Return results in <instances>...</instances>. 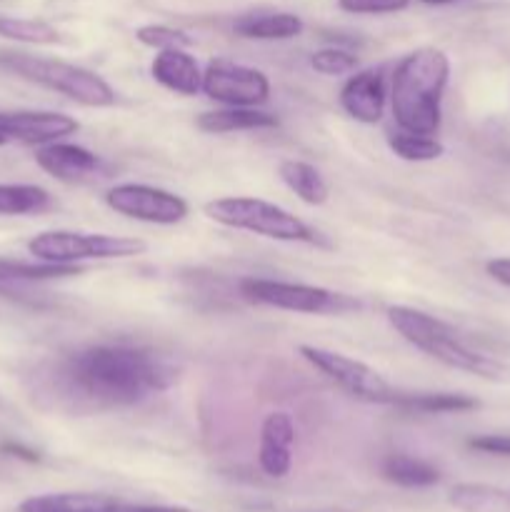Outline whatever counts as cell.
I'll list each match as a JSON object with an SVG mask.
<instances>
[{
	"label": "cell",
	"mask_w": 510,
	"mask_h": 512,
	"mask_svg": "<svg viewBox=\"0 0 510 512\" xmlns=\"http://www.w3.org/2000/svg\"><path fill=\"white\" fill-rule=\"evenodd\" d=\"M65 383L95 405L123 408L143 403L173 383V370L150 350L125 343L88 345L63 365Z\"/></svg>",
	"instance_id": "cell-1"
},
{
	"label": "cell",
	"mask_w": 510,
	"mask_h": 512,
	"mask_svg": "<svg viewBox=\"0 0 510 512\" xmlns=\"http://www.w3.org/2000/svg\"><path fill=\"white\" fill-rule=\"evenodd\" d=\"M448 78L450 60L438 48H418L400 60L390 85V108L400 130L418 135L438 133Z\"/></svg>",
	"instance_id": "cell-2"
},
{
	"label": "cell",
	"mask_w": 510,
	"mask_h": 512,
	"mask_svg": "<svg viewBox=\"0 0 510 512\" xmlns=\"http://www.w3.org/2000/svg\"><path fill=\"white\" fill-rule=\"evenodd\" d=\"M385 315H388V323L393 325V330L405 343L418 348L428 358L443 363L445 368L478 375V378L485 380H503L505 373H508L505 365H500L490 355L475 353L473 348H468L458 338V333L450 325L433 318V315L423 313V310L408 308V305H390L385 310Z\"/></svg>",
	"instance_id": "cell-3"
},
{
	"label": "cell",
	"mask_w": 510,
	"mask_h": 512,
	"mask_svg": "<svg viewBox=\"0 0 510 512\" xmlns=\"http://www.w3.org/2000/svg\"><path fill=\"white\" fill-rule=\"evenodd\" d=\"M0 68L20 75L35 85L65 95L85 108H110L115 105V90L98 73L63 60L35 58L28 53H0Z\"/></svg>",
	"instance_id": "cell-4"
},
{
	"label": "cell",
	"mask_w": 510,
	"mask_h": 512,
	"mask_svg": "<svg viewBox=\"0 0 510 512\" xmlns=\"http://www.w3.org/2000/svg\"><path fill=\"white\" fill-rule=\"evenodd\" d=\"M203 213L213 223L233 230L263 235L280 243H315L318 235L313 228L295 218L290 210L260 198H218L205 203Z\"/></svg>",
	"instance_id": "cell-5"
},
{
	"label": "cell",
	"mask_w": 510,
	"mask_h": 512,
	"mask_svg": "<svg viewBox=\"0 0 510 512\" xmlns=\"http://www.w3.org/2000/svg\"><path fill=\"white\" fill-rule=\"evenodd\" d=\"M148 245L140 238L78 230H45L28 240V253L35 260L53 265H80L85 260H123L143 255Z\"/></svg>",
	"instance_id": "cell-6"
},
{
	"label": "cell",
	"mask_w": 510,
	"mask_h": 512,
	"mask_svg": "<svg viewBox=\"0 0 510 512\" xmlns=\"http://www.w3.org/2000/svg\"><path fill=\"white\" fill-rule=\"evenodd\" d=\"M240 295L250 303L303 315H343L348 310L360 308L358 300L343 293H333V290L318 288V285L285 283V280L270 278H245L240 283Z\"/></svg>",
	"instance_id": "cell-7"
},
{
	"label": "cell",
	"mask_w": 510,
	"mask_h": 512,
	"mask_svg": "<svg viewBox=\"0 0 510 512\" xmlns=\"http://www.w3.org/2000/svg\"><path fill=\"white\" fill-rule=\"evenodd\" d=\"M298 353L303 355V360H308L318 373H323L325 378L333 380L340 390L350 395V398L360 400V403L370 405H395L400 395L395 393L393 385L373 370L370 365L360 363V360L348 358L343 353H335V350L318 348V345H300Z\"/></svg>",
	"instance_id": "cell-8"
},
{
	"label": "cell",
	"mask_w": 510,
	"mask_h": 512,
	"mask_svg": "<svg viewBox=\"0 0 510 512\" xmlns=\"http://www.w3.org/2000/svg\"><path fill=\"white\" fill-rule=\"evenodd\" d=\"M203 93L225 108H258L268 103L270 80L263 70L220 58L203 70Z\"/></svg>",
	"instance_id": "cell-9"
},
{
	"label": "cell",
	"mask_w": 510,
	"mask_h": 512,
	"mask_svg": "<svg viewBox=\"0 0 510 512\" xmlns=\"http://www.w3.org/2000/svg\"><path fill=\"white\" fill-rule=\"evenodd\" d=\"M105 205L118 215L150 225H178L190 208L180 195L143 183H120L105 193Z\"/></svg>",
	"instance_id": "cell-10"
},
{
	"label": "cell",
	"mask_w": 510,
	"mask_h": 512,
	"mask_svg": "<svg viewBox=\"0 0 510 512\" xmlns=\"http://www.w3.org/2000/svg\"><path fill=\"white\" fill-rule=\"evenodd\" d=\"M78 120L65 113L53 110H15V113H0V130L8 140H20L28 145H45L73 135L78 130Z\"/></svg>",
	"instance_id": "cell-11"
},
{
	"label": "cell",
	"mask_w": 510,
	"mask_h": 512,
	"mask_svg": "<svg viewBox=\"0 0 510 512\" xmlns=\"http://www.w3.org/2000/svg\"><path fill=\"white\" fill-rule=\"evenodd\" d=\"M78 273L80 265H53L35 258L33 263L0 258V295L10 300H18V303L35 305L40 295L38 290H35V285L43 283V280L70 278V275Z\"/></svg>",
	"instance_id": "cell-12"
},
{
	"label": "cell",
	"mask_w": 510,
	"mask_h": 512,
	"mask_svg": "<svg viewBox=\"0 0 510 512\" xmlns=\"http://www.w3.org/2000/svg\"><path fill=\"white\" fill-rule=\"evenodd\" d=\"M385 100H388V93H385V78L380 68L358 70L340 88V105L345 113L365 125L380 123Z\"/></svg>",
	"instance_id": "cell-13"
},
{
	"label": "cell",
	"mask_w": 510,
	"mask_h": 512,
	"mask_svg": "<svg viewBox=\"0 0 510 512\" xmlns=\"http://www.w3.org/2000/svg\"><path fill=\"white\" fill-rule=\"evenodd\" d=\"M35 163L40 170L53 175L60 183H83L100 170V158L88 148L75 143H45L35 150Z\"/></svg>",
	"instance_id": "cell-14"
},
{
	"label": "cell",
	"mask_w": 510,
	"mask_h": 512,
	"mask_svg": "<svg viewBox=\"0 0 510 512\" xmlns=\"http://www.w3.org/2000/svg\"><path fill=\"white\" fill-rule=\"evenodd\" d=\"M295 425L288 413H270L260 428L258 465L268 478H285L293 468Z\"/></svg>",
	"instance_id": "cell-15"
},
{
	"label": "cell",
	"mask_w": 510,
	"mask_h": 512,
	"mask_svg": "<svg viewBox=\"0 0 510 512\" xmlns=\"http://www.w3.org/2000/svg\"><path fill=\"white\" fill-rule=\"evenodd\" d=\"M155 83L178 95H198L203 90V70L185 48L158 50L150 65Z\"/></svg>",
	"instance_id": "cell-16"
},
{
	"label": "cell",
	"mask_w": 510,
	"mask_h": 512,
	"mask_svg": "<svg viewBox=\"0 0 510 512\" xmlns=\"http://www.w3.org/2000/svg\"><path fill=\"white\" fill-rule=\"evenodd\" d=\"M203 133L220 135V133H235V130H263V128H278V118L270 113H263L258 108H223L210 110V113L198 115L195 120Z\"/></svg>",
	"instance_id": "cell-17"
},
{
	"label": "cell",
	"mask_w": 510,
	"mask_h": 512,
	"mask_svg": "<svg viewBox=\"0 0 510 512\" xmlns=\"http://www.w3.org/2000/svg\"><path fill=\"white\" fill-rule=\"evenodd\" d=\"M233 30L248 40H290L303 33V20L293 13L243 15L235 20Z\"/></svg>",
	"instance_id": "cell-18"
},
{
	"label": "cell",
	"mask_w": 510,
	"mask_h": 512,
	"mask_svg": "<svg viewBox=\"0 0 510 512\" xmlns=\"http://www.w3.org/2000/svg\"><path fill=\"white\" fill-rule=\"evenodd\" d=\"M278 175L285 183V188L293 190L305 205L328 203L330 188L315 165L303 163V160H283L278 165Z\"/></svg>",
	"instance_id": "cell-19"
},
{
	"label": "cell",
	"mask_w": 510,
	"mask_h": 512,
	"mask_svg": "<svg viewBox=\"0 0 510 512\" xmlns=\"http://www.w3.org/2000/svg\"><path fill=\"white\" fill-rule=\"evenodd\" d=\"M383 478L400 488H430L440 483V470L410 455H390L383 460Z\"/></svg>",
	"instance_id": "cell-20"
},
{
	"label": "cell",
	"mask_w": 510,
	"mask_h": 512,
	"mask_svg": "<svg viewBox=\"0 0 510 512\" xmlns=\"http://www.w3.org/2000/svg\"><path fill=\"white\" fill-rule=\"evenodd\" d=\"M450 505L460 512H510L508 493L490 485L463 483L455 485L448 495Z\"/></svg>",
	"instance_id": "cell-21"
},
{
	"label": "cell",
	"mask_w": 510,
	"mask_h": 512,
	"mask_svg": "<svg viewBox=\"0 0 510 512\" xmlns=\"http://www.w3.org/2000/svg\"><path fill=\"white\" fill-rule=\"evenodd\" d=\"M53 205L45 188L30 183H0V215H35Z\"/></svg>",
	"instance_id": "cell-22"
},
{
	"label": "cell",
	"mask_w": 510,
	"mask_h": 512,
	"mask_svg": "<svg viewBox=\"0 0 510 512\" xmlns=\"http://www.w3.org/2000/svg\"><path fill=\"white\" fill-rule=\"evenodd\" d=\"M398 408L418 410V413L440 415V413H468L480 408V403L470 395L460 393H423V395H400Z\"/></svg>",
	"instance_id": "cell-23"
},
{
	"label": "cell",
	"mask_w": 510,
	"mask_h": 512,
	"mask_svg": "<svg viewBox=\"0 0 510 512\" xmlns=\"http://www.w3.org/2000/svg\"><path fill=\"white\" fill-rule=\"evenodd\" d=\"M0 38L15 40V43H28V45L60 43L58 28H53V25L45 23V20L13 18V15H0Z\"/></svg>",
	"instance_id": "cell-24"
},
{
	"label": "cell",
	"mask_w": 510,
	"mask_h": 512,
	"mask_svg": "<svg viewBox=\"0 0 510 512\" xmlns=\"http://www.w3.org/2000/svg\"><path fill=\"white\" fill-rule=\"evenodd\" d=\"M388 145L400 160H408V163H428L445 153V145L435 135L405 133V130L388 135Z\"/></svg>",
	"instance_id": "cell-25"
},
{
	"label": "cell",
	"mask_w": 510,
	"mask_h": 512,
	"mask_svg": "<svg viewBox=\"0 0 510 512\" xmlns=\"http://www.w3.org/2000/svg\"><path fill=\"white\" fill-rule=\"evenodd\" d=\"M135 38L138 43H143L145 48L153 50H170V48H190L193 38L188 33L178 28H170V25H140L135 30Z\"/></svg>",
	"instance_id": "cell-26"
},
{
	"label": "cell",
	"mask_w": 510,
	"mask_h": 512,
	"mask_svg": "<svg viewBox=\"0 0 510 512\" xmlns=\"http://www.w3.org/2000/svg\"><path fill=\"white\" fill-rule=\"evenodd\" d=\"M310 68L320 75H348L358 68V58L343 48H323L313 53Z\"/></svg>",
	"instance_id": "cell-27"
},
{
	"label": "cell",
	"mask_w": 510,
	"mask_h": 512,
	"mask_svg": "<svg viewBox=\"0 0 510 512\" xmlns=\"http://www.w3.org/2000/svg\"><path fill=\"white\" fill-rule=\"evenodd\" d=\"M410 5V0H338V8L353 15H385L400 13Z\"/></svg>",
	"instance_id": "cell-28"
},
{
	"label": "cell",
	"mask_w": 510,
	"mask_h": 512,
	"mask_svg": "<svg viewBox=\"0 0 510 512\" xmlns=\"http://www.w3.org/2000/svg\"><path fill=\"white\" fill-rule=\"evenodd\" d=\"M468 448L478 450V453L510 458V435H478V438L468 440Z\"/></svg>",
	"instance_id": "cell-29"
},
{
	"label": "cell",
	"mask_w": 510,
	"mask_h": 512,
	"mask_svg": "<svg viewBox=\"0 0 510 512\" xmlns=\"http://www.w3.org/2000/svg\"><path fill=\"white\" fill-rule=\"evenodd\" d=\"M485 273L495 280V283L510 288V258H495L485 263Z\"/></svg>",
	"instance_id": "cell-30"
},
{
	"label": "cell",
	"mask_w": 510,
	"mask_h": 512,
	"mask_svg": "<svg viewBox=\"0 0 510 512\" xmlns=\"http://www.w3.org/2000/svg\"><path fill=\"white\" fill-rule=\"evenodd\" d=\"M135 512H195L183 505H135Z\"/></svg>",
	"instance_id": "cell-31"
},
{
	"label": "cell",
	"mask_w": 510,
	"mask_h": 512,
	"mask_svg": "<svg viewBox=\"0 0 510 512\" xmlns=\"http://www.w3.org/2000/svg\"><path fill=\"white\" fill-rule=\"evenodd\" d=\"M425 5H448V3H458V0H420Z\"/></svg>",
	"instance_id": "cell-32"
},
{
	"label": "cell",
	"mask_w": 510,
	"mask_h": 512,
	"mask_svg": "<svg viewBox=\"0 0 510 512\" xmlns=\"http://www.w3.org/2000/svg\"><path fill=\"white\" fill-rule=\"evenodd\" d=\"M5 143H10V140H8V135H5L3 130H0V145H5Z\"/></svg>",
	"instance_id": "cell-33"
}]
</instances>
